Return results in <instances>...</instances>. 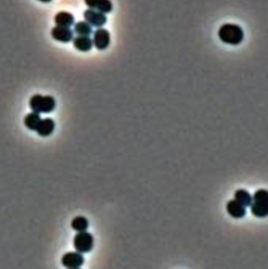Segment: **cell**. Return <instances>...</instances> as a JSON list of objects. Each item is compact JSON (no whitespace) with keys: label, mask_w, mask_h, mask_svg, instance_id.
<instances>
[{"label":"cell","mask_w":268,"mask_h":269,"mask_svg":"<svg viewBox=\"0 0 268 269\" xmlns=\"http://www.w3.org/2000/svg\"><path fill=\"white\" fill-rule=\"evenodd\" d=\"M251 212L256 218H266L268 215V193L265 189H259L254 193Z\"/></svg>","instance_id":"3"},{"label":"cell","mask_w":268,"mask_h":269,"mask_svg":"<svg viewBox=\"0 0 268 269\" xmlns=\"http://www.w3.org/2000/svg\"><path fill=\"white\" fill-rule=\"evenodd\" d=\"M71 226H72V229L78 232H86L89 227L88 220L84 216H76L72 220Z\"/></svg>","instance_id":"17"},{"label":"cell","mask_w":268,"mask_h":269,"mask_svg":"<svg viewBox=\"0 0 268 269\" xmlns=\"http://www.w3.org/2000/svg\"><path fill=\"white\" fill-rule=\"evenodd\" d=\"M70 269H80V268H70Z\"/></svg>","instance_id":"19"},{"label":"cell","mask_w":268,"mask_h":269,"mask_svg":"<svg viewBox=\"0 0 268 269\" xmlns=\"http://www.w3.org/2000/svg\"><path fill=\"white\" fill-rule=\"evenodd\" d=\"M56 129V122L50 118H46L42 119L37 127V134L41 137L50 136Z\"/></svg>","instance_id":"10"},{"label":"cell","mask_w":268,"mask_h":269,"mask_svg":"<svg viewBox=\"0 0 268 269\" xmlns=\"http://www.w3.org/2000/svg\"><path fill=\"white\" fill-rule=\"evenodd\" d=\"M226 211L230 216L235 219H240L244 218L246 215V208L240 205L236 200H230L226 204Z\"/></svg>","instance_id":"11"},{"label":"cell","mask_w":268,"mask_h":269,"mask_svg":"<svg viewBox=\"0 0 268 269\" xmlns=\"http://www.w3.org/2000/svg\"><path fill=\"white\" fill-rule=\"evenodd\" d=\"M74 245L76 252L80 254L90 252L94 247V237L86 232H78L74 237Z\"/></svg>","instance_id":"4"},{"label":"cell","mask_w":268,"mask_h":269,"mask_svg":"<svg viewBox=\"0 0 268 269\" xmlns=\"http://www.w3.org/2000/svg\"><path fill=\"white\" fill-rule=\"evenodd\" d=\"M84 18L90 26L96 28H102L107 22L106 15L96 10H86L84 13Z\"/></svg>","instance_id":"5"},{"label":"cell","mask_w":268,"mask_h":269,"mask_svg":"<svg viewBox=\"0 0 268 269\" xmlns=\"http://www.w3.org/2000/svg\"><path fill=\"white\" fill-rule=\"evenodd\" d=\"M234 200L240 203L244 207H250L252 202V197L248 190L238 189L234 193Z\"/></svg>","instance_id":"14"},{"label":"cell","mask_w":268,"mask_h":269,"mask_svg":"<svg viewBox=\"0 0 268 269\" xmlns=\"http://www.w3.org/2000/svg\"><path fill=\"white\" fill-rule=\"evenodd\" d=\"M84 263V258L79 252H66L62 258V264L67 268H78Z\"/></svg>","instance_id":"7"},{"label":"cell","mask_w":268,"mask_h":269,"mask_svg":"<svg viewBox=\"0 0 268 269\" xmlns=\"http://www.w3.org/2000/svg\"><path fill=\"white\" fill-rule=\"evenodd\" d=\"M74 46L81 52H88L93 48V41L90 36H78L75 37L72 40Z\"/></svg>","instance_id":"12"},{"label":"cell","mask_w":268,"mask_h":269,"mask_svg":"<svg viewBox=\"0 0 268 269\" xmlns=\"http://www.w3.org/2000/svg\"><path fill=\"white\" fill-rule=\"evenodd\" d=\"M41 120H42V118H41L40 115L38 114L36 112H32L24 116V124L27 128L30 129L31 131L36 132Z\"/></svg>","instance_id":"15"},{"label":"cell","mask_w":268,"mask_h":269,"mask_svg":"<svg viewBox=\"0 0 268 269\" xmlns=\"http://www.w3.org/2000/svg\"><path fill=\"white\" fill-rule=\"evenodd\" d=\"M110 34L106 28H98L94 32L93 37V45L96 49L100 50H104L108 48L110 44Z\"/></svg>","instance_id":"6"},{"label":"cell","mask_w":268,"mask_h":269,"mask_svg":"<svg viewBox=\"0 0 268 269\" xmlns=\"http://www.w3.org/2000/svg\"><path fill=\"white\" fill-rule=\"evenodd\" d=\"M54 22L57 26L70 28L75 23V18L72 14L66 12H60L54 17Z\"/></svg>","instance_id":"13"},{"label":"cell","mask_w":268,"mask_h":269,"mask_svg":"<svg viewBox=\"0 0 268 269\" xmlns=\"http://www.w3.org/2000/svg\"><path fill=\"white\" fill-rule=\"evenodd\" d=\"M218 36L224 44L229 45L240 44L244 40V31L240 26L235 24H224L218 31Z\"/></svg>","instance_id":"1"},{"label":"cell","mask_w":268,"mask_h":269,"mask_svg":"<svg viewBox=\"0 0 268 269\" xmlns=\"http://www.w3.org/2000/svg\"><path fill=\"white\" fill-rule=\"evenodd\" d=\"M50 34L54 40L64 44L71 42L74 38V31L67 27L56 26L52 28Z\"/></svg>","instance_id":"8"},{"label":"cell","mask_w":268,"mask_h":269,"mask_svg":"<svg viewBox=\"0 0 268 269\" xmlns=\"http://www.w3.org/2000/svg\"><path fill=\"white\" fill-rule=\"evenodd\" d=\"M84 2L89 9L96 10L105 14L110 13L114 9L111 0H84Z\"/></svg>","instance_id":"9"},{"label":"cell","mask_w":268,"mask_h":269,"mask_svg":"<svg viewBox=\"0 0 268 269\" xmlns=\"http://www.w3.org/2000/svg\"><path fill=\"white\" fill-rule=\"evenodd\" d=\"M38 1H40V2H45V4H46V2H52V0H38Z\"/></svg>","instance_id":"18"},{"label":"cell","mask_w":268,"mask_h":269,"mask_svg":"<svg viewBox=\"0 0 268 269\" xmlns=\"http://www.w3.org/2000/svg\"><path fill=\"white\" fill-rule=\"evenodd\" d=\"M56 98L50 96L34 94L30 100V106L32 112L40 114H50L56 108Z\"/></svg>","instance_id":"2"},{"label":"cell","mask_w":268,"mask_h":269,"mask_svg":"<svg viewBox=\"0 0 268 269\" xmlns=\"http://www.w3.org/2000/svg\"><path fill=\"white\" fill-rule=\"evenodd\" d=\"M74 31L79 36H90L93 32V28L86 22H78L74 24Z\"/></svg>","instance_id":"16"}]
</instances>
